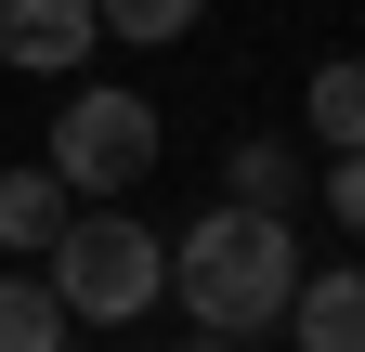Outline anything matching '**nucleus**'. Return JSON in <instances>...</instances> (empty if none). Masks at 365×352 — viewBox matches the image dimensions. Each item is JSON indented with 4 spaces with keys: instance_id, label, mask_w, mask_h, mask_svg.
Returning a JSON list of instances; mask_svg holds the SVG:
<instances>
[{
    "instance_id": "obj_8",
    "label": "nucleus",
    "mask_w": 365,
    "mask_h": 352,
    "mask_svg": "<svg viewBox=\"0 0 365 352\" xmlns=\"http://www.w3.org/2000/svg\"><path fill=\"white\" fill-rule=\"evenodd\" d=\"M313 144H327V157H365V53H327V66H313Z\"/></svg>"
},
{
    "instance_id": "obj_7",
    "label": "nucleus",
    "mask_w": 365,
    "mask_h": 352,
    "mask_svg": "<svg viewBox=\"0 0 365 352\" xmlns=\"http://www.w3.org/2000/svg\"><path fill=\"white\" fill-rule=\"evenodd\" d=\"M78 326H66V300H53V274L39 261H0V352H66Z\"/></svg>"
},
{
    "instance_id": "obj_3",
    "label": "nucleus",
    "mask_w": 365,
    "mask_h": 352,
    "mask_svg": "<svg viewBox=\"0 0 365 352\" xmlns=\"http://www.w3.org/2000/svg\"><path fill=\"white\" fill-rule=\"evenodd\" d=\"M157 144H170V130H157V105H144V92L78 78V92L53 105V157H39V170H53L66 196H91V209H105V196H130V183L157 170Z\"/></svg>"
},
{
    "instance_id": "obj_12",
    "label": "nucleus",
    "mask_w": 365,
    "mask_h": 352,
    "mask_svg": "<svg viewBox=\"0 0 365 352\" xmlns=\"http://www.w3.org/2000/svg\"><path fill=\"white\" fill-rule=\"evenodd\" d=\"M209 352H235V339H209Z\"/></svg>"
},
{
    "instance_id": "obj_4",
    "label": "nucleus",
    "mask_w": 365,
    "mask_h": 352,
    "mask_svg": "<svg viewBox=\"0 0 365 352\" xmlns=\"http://www.w3.org/2000/svg\"><path fill=\"white\" fill-rule=\"evenodd\" d=\"M91 53H105L91 0H0V66L14 78H78Z\"/></svg>"
},
{
    "instance_id": "obj_1",
    "label": "nucleus",
    "mask_w": 365,
    "mask_h": 352,
    "mask_svg": "<svg viewBox=\"0 0 365 352\" xmlns=\"http://www.w3.org/2000/svg\"><path fill=\"white\" fill-rule=\"evenodd\" d=\"M287 287H300L287 209H209V222L170 248V300H182L209 339H261L274 314H287Z\"/></svg>"
},
{
    "instance_id": "obj_10",
    "label": "nucleus",
    "mask_w": 365,
    "mask_h": 352,
    "mask_svg": "<svg viewBox=\"0 0 365 352\" xmlns=\"http://www.w3.org/2000/svg\"><path fill=\"white\" fill-rule=\"evenodd\" d=\"M235 183H248V209H287V196H300V157H287V144H248Z\"/></svg>"
},
{
    "instance_id": "obj_2",
    "label": "nucleus",
    "mask_w": 365,
    "mask_h": 352,
    "mask_svg": "<svg viewBox=\"0 0 365 352\" xmlns=\"http://www.w3.org/2000/svg\"><path fill=\"white\" fill-rule=\"evenodd\" d=\"M39 274H53L66 300V326H130V314H157V287H170V248L130 222V209H66V235L39 248Z\"/></svg>"
},
{
    "instance_id": "obj_5",
    "label": "nucleus",
    "mask_w": 365,
    "mask_h": 352,
    "mask_svg": "<svg viewBox=\"0 0 365 352\" xmlns=\"http://www.w3.org/2000/svg\"><path fill=\"white\" fill-rule=\"evenodd\" d=\"M274 326H287L300 352H365V261H339V274H300Z\"/></svg>"
},
{
    "instance_id": "obj_6",
    "label": "nucleus",
    "mask_w": 365,
    "mask_h": 352,
    "mask_svg": "<svg viewBox=\"0 0 365 352\" xmlns=\"http://www.w3.org/2000/svg\"><path fill=\"white\" fill-rule=\"evenodd\" d=\"M66 183H53V170H0V261H39V248H53L66 235Z\"/></svg>"
},
{
    "instance_id": "obj_9",
    "label": "nucleus",
    "mask_w": 365,
    "mask_h": 352,
    "mask_svg": "<svg viewBox=\"0 0 365 352\" xmlns=\"http://www.w3.org/2000/svg\"><path fill=\"white\" fill-rule=\"evenodd\" d=\"M196 14H209V0H91V26H105V39H130V53H157V39H182Z\"/></svg>"
},
{
    "instance_id": "obj_11",
    "label": "nucleus",
    "mask_w": 365,
    "mask_h": 352,
    "mask_svg": "<svg viewBox=\"0 0 365 352\" xmlns=\"http://www.w3.org/2000/svg\"><path fill=\"white\" fill-rule=\"evenodd\" d=\"M327 209H339V235H365V157H327Z\"/></svg>"
}]
</instances>
